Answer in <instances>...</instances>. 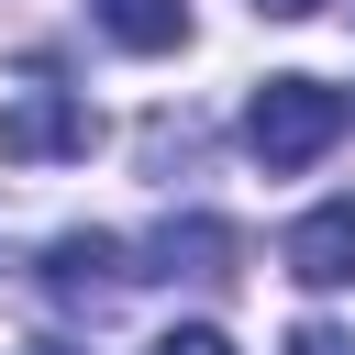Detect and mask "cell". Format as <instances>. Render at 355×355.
Returning a JSON list of instances; mask_svg holds the SVG:
<instances>
[{"instance_id": "obj_5", "label": "cell", "mask_w": 355, "mask_h": 355, "mask_svg": "<svg viewBox=\"0 0 355 355\" xmlns=\"http://www.w3.org/2000/svg\"><path fill=\"white\" fill-rule=\"evenodd\" d=\"M233 266H244V233H233V222H211V211L166 222V233L144 244V277H200V288H222Z\"/></svg>"}, {"instance_id": "obj_8", "label": "cell", "mask_w": 355, "mask_h": 355, "mask_svg": "<svg viewBox=\"0 0 355 355\" xmlns=\"http://www.w3.org/2000/svg\"><path fill=\"white\" fill-rule=\"evenodd\" d=\"M155 355H233V344H222V333H211V322H178V333H166V344H155Z\"/></svg>"}, {"instance_id": "obj_9", "label": "cell", "mask_w": 355, "mask_h": 355, "mask_svg": "<svg viewBox=\"0 0 355 355\" xmlns=\"http://www.w3.org/2000/svg\"><path fill=\"white\" fill-rule=\"evenodd\" d=\"M255 11H266V22H311L322 0H255Z\"/></svg>"}, {"instance_id": "obj_3", "label": "cell", "mask_w": 355, "mask_h": 355, "mask_svg": "<svg viewBox=\"0 0 355 355\" xmlns=\"http://www.w3.org/2000/svg\"><path fill=\"white\" fill-rule=\"evenodd\" d=\"M133 277H144V266H133V244H111V233H55V244H44V300H55V311H89V322H100Z\"/></svg>"}, {"instance_id": "obj_6", "label": "cell", "mask_w": 355, "mask_h": 355, "mask_svg": "<svg viewBox=\"0 0 355 355\" xmlns=\"http://www.w3.org/2000/svg\"><path fill=\"white\" fill-rule=\"evenodd\" d=\"M89 22H100L122 55H178V44H189V0H89Z\"/></svg>"}, {"instance_id": "obj_4", "label": "cell", "mask_w": 355, "mask_h": 355, "mask_svg": "<svg viewBox=\"0 0 355 355\" xmlns=\"http://www.w3.org/2000/svg\"><path fill=\"white\" fill-rule=\"evenodd\" d=\"M277 266H288L300 288H355V189L322 200V211H300L288 244H277Z\"/></svg>"}, {"instance_id": "obj_1", "label": "cell", "mask_w": 355, "mask_h": 355, "mask_svg": "<svg viewBox=\"0 0 355 355\" xmlns=\"http://www.w3.org/2000/svg\"><path fill=\"white\" fill-rule=\"evenodd\" d=\"M344 122H355L344 89H322V78H266V89L244 100V155H255L266 178H300V166H322V155L344 144Z\"/></svg>"}, {"instance_id": "obj_2", "label": "cell", "mask_w": 355, "mask_h": 355, "mask_svg": "<svg viewBox=\"0 0 355 355\" xmlns=\"http://www.w3.org/2000/svg\"><path fill=\"white\" fill-rule=\"evenodd\" d=\"M89 133H100V122H89V111H78V100H67L44 67H33V78L0 100V155H11V166H44V155H89Z\"/></svg>"}, {"instance_id": "obj_7", "label": "cell", "mask_w": 355, "mask_h": 355, "mask_svg": "<svg viewBox=\"0 0 355 355\" xmlns=\"http://www.w3.org/2000/svg\"><path fill=\"white\" fill-rule=\"evenodd\" d=\"M288 355H355V333H344V322H300V333H288Z\"/></svg>"}]
</instances>
